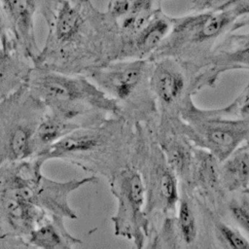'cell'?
<instances>
[{"instance_id":"cb8c5ba5","label":"cell","mask_w":249,"mask_h":249,"mask_svg":"<svg viewBox=\"0 0 249 249\" xmlns=\"http://www.w3.org/2000/svg\"><path fill=\"white\" fill-rule=\"evenodd\" d=\"M229 212L235 222L249 235V201L245 198H234L229 203Z\"/></svg>"},{"instance_id":"8fae6325","label":"cell","mask_w":249,"mask_h":249,"mask_svg":"<svg viewBox=\"0 0 249 249\" xmlns=\"http://www.w3.org/2000/svg\"><path fill=\"white\" fill-rule=\"evenodd\" d=\"M8 28L13 38L31 61L40 49L35 36V17L40 0H0Z\"/></svg>"},{"instance_id":"7a4b0ae2","label":"cell","mask_w":249,"mask_h":249,"mask_svg":"<svg viewBox=\"0 0 249 249\" xmlns=\"http://www.w3.org/2000/svg\"><path fill=\"white\" fill-rule=\"evenodd\" d=\"M47 110L78 128L96 124L103 113L118 114L119 104L83 74L34 66L26 84Z\"/></svg>"},{"instance_id":"9a60e30c","label":"cell","mask_w":249,"mask_h":249,"mask_svg":"<svg viewBox=\"0 0 249 249\" xmlns=\"http://www.w3.org/2000/svg\"><path fill=\"white\" fill-rule=\"evenodd\" d=\"M177 176L166 163L160 151V157L155 159L146 187V211L157 208L163 212L176 209L179 200Z\"/></svg>"},{"instance_id":"6da1fadb","label":"cell","mask_w":249,"mask_h":249,"mask_svg":"<svg viewBox=\"0 0 249 249\" xmlns=\"http://www.w3.org/2000/svg\"><path fill=\"white\" fill-rule=\"evenodd\" d=\"M41 15L48 33L34 66L86 75L118 59L119 34L106 12L91 0H55Z\"/></svg>"},{"instance_id":"5b68a950","label":"cell","mask_w":249,"mask_h":249,"mask_svg":"<svg viewBox=\"0 0 249 249\" xmlns=\"http://www.w3.org/2000/svg\"><path fill=\"white\" fill-rule=\"evenodd\" d=\"M117 129L114 122L105 120L79 127L33 158L43 165L46 161L60 160L87 171L108 174Z\"/></svg>"},{"instance_id":"484cf974","label":"cell","mask_w":249,"mask_h":249,"mask_svg":"<svg viewBox=\"0 0 249 249\" xmlns=\"http://www.w3.org/2000/svg\"><path fill=\"white\" fill-rule=\"evenodd\" d=\"M223 0H192L191 11H202L208 9H214Z\"/></svg>"},{"instance_id":"2e32d148","label":"cell","mask_w":249,"mask_h":249,"mask_svg":"<svg viewBox=\"0 0 249 249\" xmlns=\"http://www.w3.org/2000/svg\"><path fill=\"white\" fill-rule=\"evenodd\" d=\"M171 28V16L164 12L158 15L142 29L120 47L118 59L150 58L165 39Z\"/></svg>"},{"instance_id":"f1b7e54d","label":"cell","mask_w":249,"mask_h":249,"mask_svg":"<svg viewBox=\"0 0 249 249\" xmlns=\"http://www.w3.org/2000/svg\"><path fill=\"white\" fill-rule=\"evenodd\" d=\"M247 141H248V144H247V146H248V147H249V138H248V139H247Z\"/></svg>"},{"instance_id":"603a6c76","label":"cell","mask_w":249,"mask_h":249,"mask_svg":"<svg viewBox=\"0 0 249 249\" xmlns=\"http://www.w3.org/2000/svg\"><path fill=\"white\" fill-rule=\"evenodd\" d=\"M208 110L218 116L249 120V82L231 103L223 108Z\"/></svg>"},{"instance_id":"5bb4252c","label":"cell","mask_w":249,"mask_h":249,"mask_svg":"<svg viewBox=\"0 0 249 249\" xmlns=\"http://www.w3.org/2000/svg\"><path fill=\"white\" fill-rule=\"evenodd\" d=\"M32 68L11 33L0 39V101L27 84Z\"/></svg>"},{"instance_id":"8992f818","label":"cell","mask_w":249,"mask_h":249,"mask_svg":"<svg viewBox=\"0 0 249 249\" xmlns=\"http://www.w3.org/2000/svg\"><path fill=\"white\" fill-rule=\"evenodd\" d=\"M186 134L220 162L249 138V120L227 118L198 108L188 97L182 108Z\"/></svg>"},{"instance_id":"7402d4cb","label":"cell","mask_w":249,"mask_h":249,"mask_svg":"<svg viewBox=\"0 0 249 249\" xmlns=\"http://www.w3.org/2000/svg\"><path fill=\"white\" fill-rule=\"evenodd\" d=\"M213 225L216 239L222 247L231 249H249V240L239 231L220 220H215Z\"/></svg>"},{"instance_id":"d6986e66","label":"cell","mask_w":249,"mask_h":249,"mask_svg":"<svg viewBox=\"0 0 249 249\" xmlns=\"http://www.w3.org/2000/svg\"><path fill=\"white\" fill-rule=\"evenodd\" d=\"M221 163L223 188L229 192H244L249 187V147H238Z\"/></svg>"},{"instance_id":"52a82bcc","label":"cell","mask_w":249,"mask_h":249,"mask_svg":"<svg viewBox=\"0 0 249 249\" xmlns=\"http://www.w3.org/2000/svg\"><path fill=\"white\" fill-rule=\"evenodd\" d=\"M110 188L118 201L112 216L115 234L133 239L141 247L148 231L146 185L141 174L130 167L122 168L112 174Z\"/></svg>"},{"instance_id":"ba28073f","label":"cell","mask_w":249,"mask_h":249,"mask_svg":"<svg viewBox=\"0 0 249 249\" xmlns=\"http://www.w3.org/2000/svg\"><path fill=\"white\" fill-rule=\"evenodd\" d=\"M233 70H249V16L236 19L195 72L194 89L212 88L223 74Z\"/></svg>"},{"instance_id":"7c38bea8","label":"cell","mask_w":249,"mask_h":249,"mask_svg":"<svg viewBox=\"0 0 249 249\" xmlns=\"http://www.w3.org/2000/svg\"><path fill=\"white\" fill-rule=\"evenodd\" d=\"M96 182L97 178L94 175L67 181H55L42 173L34 187L35 201L49 214L76 220L78 214L69 203V196L81 187Z\"/></svg>"},{"instance_id":"44dd1931","label":"cell","mask_w":249,"mask_h":249,"mask_svg":"<svg viewBox=\"0 0 249 249\" xmlns=\"http://www.w3.org/2000/svg\"><path fill=\"white\" fill-rule=\"evenodd\" d=\"M176 226L179 235L186 244H192L197 237V223L189 197L184 195L179 197L177 204Z\"/></svg>"},{"instance_id":"ac0fdd59","label":"cell","mask_w":249,"mask_h":249,"mask_svg":"<svg viewBox=\"0 0 249 249\" xmlns=\"http://www.w3.org/2000/svg\"><path fill=\"white\" fill-rule=\"evenodd\" d=\"M219 160L204 149L194 152L191 180L203 193L218 195L222 186Z\"/></svg>"},{"instance_id":"83f0119b","label":"cell","mask_w":249,"mask_h":249,"mask_svg":"<svg viewBox=\"0 0 249 249\" xmlns=\"http://www.w3.org/2000/svg\"><path fill=\"white\" fill-rule=\"evenodd\" d=\"M40 1H41V7H40V10H39V13L42 9H44V7H47L48 5H50L54 0H40Z\"/></svg>"},{"instance_id":"277c9868","label":"cell","mask_w":249,"mask_h":249,"mask_svg":"<svg viewBox=\"0 0 249 249\" xmlns=\"http://www.w3.org/2000/svg\"><path fill=\"white\" fill-rule=\"evenodd\" d=\"M46 111L26 85L0 101V165L34 156V137Z\"/></svg>"},{"instance_id":"3957f363","label":"cell","mask_w":249,"mask_h":249,"mask_svg":"<svg viewBox=\"0 0 249 249\" xmlns=\"http://www.w3.org/2000/svg\"><path fill=\"white\" fill-rule=\"evenodd\" d=\"M236 19L231 12L223 9L192 11L171 17L169 33L149 59L172 57L195 72Z\"/></svg>"},{"instance_id":"4fadbf2b","label":"cell","mask_w":249,"mask_h":249,"mask_svg":"<svg viewBox=\"0 0 249 249\" xmlns=\"http://www.w3.org/2000/svg\"><path fill=\"white\" fill-rule=\"evenodd\" d=\"M149 85L159 101L164 106L179 101L187 86L186 72L190 68L172 57H160L152 60Z\"/></svg>"},{"instance_id":"4316f807","label":"cell","mask_w":249,"mask_h":249,"mask_svg":"<svg viewBox=\"0 0 249 249\" xmlns=\"http://www.w3.org/2000/svg\"><path fill=\"white\" fill-rule=\"evenodd\" d=\"M9 33H10V31L8 28V24H7L4 13L2 11V8L0 6V39Z\"/></svg>"},{"instance_id":"30bf717a","label":"cell","mask_w":249,"mask_h":249,"mask_svg":"<svg viewBox=\"0 0 249 249\" xmlns=\"http://www.w3.org/2000/svg\"><path fill=\"white\" fill-rule=\"evenodd\" d=\"M165 1L169 0H108L105 12L119 34L120 47L162 13Z\"/></svg>"},{"instance_id":"d4e9b609","label":"cell","mask_w":249,"mask_h":249,"mask_svg":"<svg viewBox=\"0 0 249 249\" xmlns=\"http://www.w3.org/2000/svg\"><path fill=\"white\" fill-rule=\"evenodd\" d=\"M214 9L231 12L237 18L249 16V0H223Z\"/></svg>"},{"instance_id":"ffe728a7","label":"cell","mask_w":249,"mask_h":249,"mask_svg":"<svg viewBox=\"0 0 249 249\" xmlns=\"http://www.w3.org/2000/svg\"><path fill=\"white\" fill-rule=\"evenodd\" d=\"M161 153L171 170L177 177L189 181L194 161V152L187 140L170 136L165 137L161 143Z\"/></svg>"},{"instance_id":"e0dca14e","label":"cell","mask_w":249,"mask_h":249,"mask_svg":"<svg viewBox=\"0 0 249 249\" xmlns=\"http://www.w3.org/2000/svg\"><path fill=\"white\" fill-rule=\"evenodd\" d=\"M64 218L49 215L26 237L25 242L29 247L42 249H70L82 240L74 236L66 229Z\"/></svg>"},{"instance_id":"9c48e42d","label":"cell","mask_w":249,"mask_h":249,"mask_svg":"<svg viewBox=\"0 0 249 249\" xmlns=\"http://www.w3.org/2000/svg\"><path fill=\"white\" fill-rule=\"evenodd\" d=\"M152 64L149 58L116 59L89 71L86 76L118 103L130 99L149 80Z\"/></svg>"}]
</instances>
